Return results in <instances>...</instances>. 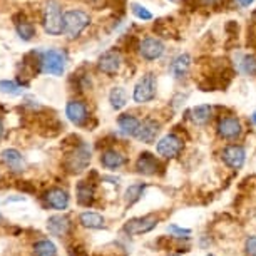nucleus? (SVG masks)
Wrapping results in <instances>:
<instances>
[{"label":"nucleus","instance_id":"obj_19","mask_svg":"<svg viewBox=\"0 0 256 256\" xmlns=\"http://www.w3.org/2000/svg\"><path fill=\"white\" fill-rule=\"evenodd\" d=\"M2 159L14 172L24 171V159H22V154L18 152L17 149H6V151L2 152Z\"/></svg>","mask_w":256,"mask_h":256},{"label":"nucleus","instance_id":"obj_34","mask_svg":"<svg viewBox=\"0 0 256 256\" xmlns=\"http://www.w3.org/2000/svg\"><path fill=\"white\" fill-rule=\"evenodd\" d=\"M254 0H238V4L241 7H248V6H251V4H253Z\"/></svg>","mask_w":256,"mask_h":256},{"label":"nucleus","instance_id":"obj_37","mask_svg":"<svg viewBox=\"0 0 256 256\" xmlns=\"http://www.w3.org/2000/svg\"><path fill=\"white\" fill-rule=\"evenodd\" d=\"M253 18H254V20H256V12L253 14Z\"/></svg>","mask_w":256,"mask_h":256},{"label":"nucleus","instance_id":"obj_31","mask_svg":"<svg viewBox=\"0 0 256 256\" xmlns=\"http://www.w3.org/2000/svg\"><path fill=\"white\" fill-rule=\"evenodd\" d=\"M168 231L171 233L172 236H178V238H188V236L191 234V231L190 230H182L180 228L178 224H169L168 226Z\"/></svg>","mask_w":256,"mask_h":256},{"label":"nucleus","instance_id":"obj_10","mask_svg":"<svg viewBox=\"0 0 256 256\" xmlns=\"http://www.w3.org/2000/svg\"><path fill=\"white\" fill-rule=\"evenodd\" d=\"M246 159V151L244 148L236 146V144H231V146L223 149V161L226 166L233 168V169H240L244 164Z\"/></svg>","mask_w":256,"mask_h":256},{"label":"nucleus","instance_id":"obj_14","mask_svg":"<svg viewBox=\"0 0 256 256\" xmlns=\"http://www.w3.org/2000/svg\"><path fill=\"white\" fill-rule=\"evenodd\" d=\"M158 132H159V122H156L154 119H146L144 122H141V128H139L136 138L141 142L151 144L156 139Z\"/></svg>","mask_w":256,"mask_h":256},{"label":"nucleus","instance_id":"obj_21","mask_svg":"<svg viewBox=\"0 0 256 256\" xmlns=\"http://www.w3.org/2000/svg\"><path fill=\"white\" fill-rule=\"evenodd\" d=\"M79 221L82 226H86V228H90V230H100L104 228V218L100 214L94 211H86L82 212L79 216Z\"/></svg>","mask_w":256,"mask_h":256},{"label":"nucleus","instance_id":"obj_9","mask_svg":"<svg viewBox=\"0 0 256 256\" xmlns=\"http://www.w3.org/2000/svg\"><path fill=\"white\" fill-rule=\"evenodd\" d=\"M164 52V44L159 38H154V37H148L144 38L139 46V54L142 56V59L146 60H156L159 57L162 56Z\"/></svg>","mask_w":256,"mask_h":256},{"label":"nucleus","instance_id":"obj_20","mask_svg":"<svg viewBox=\"0 0 256 256\" xmlns=\"http://www.w3.org/2000/svg\"><path fill=\"white\" fill-rule=\"evenodd\" d=\"M100 162L108 169H118L120 166H124L126 159L120 152L114 151V149H109V151H106L102 156H100Z\"/></svg>","mask_w":256,"mask_h":256},{"label":"nucleus","instance_id":"obj_39","mask_svg":"<svg viewBox=\"0 0 256 256\" xmlns=\"http://www.w3.org/2000/svg\"><path fill=\"white\" fill-rule=\"evenodd\" d=\"M208 256H212V254H208Z\"/></svg>","mask_w":256,"mask_h":256},{"label":"nucleus","instance_id":"obj_35","mask_svg":"<svg viewBox=\"0 0 256 256\" xmlns=\"http://www.w3.org/2000/svg\"><path fill=\"white\" fill-rule=\"evenodd\" d=\"M4 134V124H2V119H0V138H2Z\"/></svg>","mask_w":256,"mask_h":256},{"label":"nucleus","instance_id":"obj_11","mask_svg":"<svg viewBox=\"0 0 256 256\" xmlns=\"http://www.w3.org/2000/svg\"><path fill=\"white\" fill-rule=\"evenodd\" d=\"M66 116L72 124L82 126L86 122V119H88V108L80 100H70L66 106Z\"/></svg>","mask_w":256,"mask_h":256},{"label":"nucleus","instance_id":"obj_6","mask_svg":"<svg viewBox=\"0 0 256 256\" xmlns=\"http://www.w3.org/2000/svg\"><path fill=\"white\" fill-rule=\"evenodd\" d=\"M181 149H182L181 139L176 138L174 134H168V136L161 138L158 142V146H156V151H158L159 156L168 158V159L176 158L178 154L181 152Z\"/></svg>","mask_w":256,"mask_h":256},{"label":"nucleus","instance_id":"obj_40","mask_svg":"<svg viewBox=\"0 0 256 256\" xmlns=\"http://www.w3.org/2000/svg\"><path fill=\"white\" fill-rule=\"evenodd\" d=\"M176 256H180V254H176Z\"/></svg>","mask_w":256,"mask_h":256},{"label":"nucleus","instance_id":"obj_12","mask_svg":"<svg viewBox=\"0 0 256 256\" xmlns=\"http://www.w3.org/2000/svg\"><path fill=\"white\" fill-rule=\"evenodd\" d=\"M241 122L236 118H223L218 124V132L224 139H236L241 136Z\"/></svg>","mask_w":256,"mask_h":256},{"label":"nucleus","instance_id":"obj_22","mask_svg":"<svg viewBox=\"0 0 256 256\" xmlns=\"http://www.w3.org/2000/svg\"><path fill=\"white\" fill-rule=\"evenodd\" d=\"M77 201L84 206H89L94 201V186L89 184V181H80L77 184Z\"/></svg>","mask_w":256,"mask_h":256},{"label":"nucleus","instance_id":"obj_38","mask_svg":"<svg viewBox=\"0 0 256 256\" xmlns=\"http://www.w3.org/2000/svg\"><path fill=\"white\" fill-rule=\"evenodd\" d=\"M0 221H2V216H0Z\"/></svg>","mask_w":256,"mask_h":256},{"label":"nucleus","instance_id":"obj_8","mask_svg":"<svg viewBox=\"0 0 256 256\" xmlns=\"http://www.w3.org/2000/svg\"><path fill=\"white\" fill-rule=\"evenodd\" d=\"M120 62L122 60H120V54L118 50H108L99 57L98 67L102 74L114 76V74H118L119 69H120Z\"/></svg>","mask_w":256,"mask_h":256},{"label":"nucleus","instance_id":"obj_18","mask_svg":"<svg viewBox=\"0 0 256 256\" xmlns=\"http://www.w3.org/2000/svg\"><path fill=\"white\" fill-rule=\"evenodd\" d=\"M190 67H191V57L188 54H181L171 62L169 72H171V76L174 77V79H181V77H184L188 74Z\"/></svg>","mask_w":256,"mask_h":256},{"label":"nucleus","instance_id":"obj_32","mask_svg":"<svg viewBox=\"0 0 256 256\" xmlns=\"http://www.w3.org/2000/svg\"><path fill=\"white\" fill-rule=\"evenodd\" d=\"M244 251L248 256H256V236H248V238H246Z\"/></svg>","mask_w":256,"mask_h":256},{"label":"nucleus","instance_id":"obj_26","mask_svg":"<svg viewBox=\"0 0 256 256\" xmlns=\"http://www.w3.org/2000/svg\"><path fill=\"white\" fill-rule=\"evenodd\" d=\"M34 253H36V256H57V248L52 241L42 240L34 246Z\"/></svg>","mask_w":256,"mask_h":256},{"label":"nucleus","instance_id":"obj_15","mask_svg":"<svg viewBox=\"0 0 256 256\" xmlns=\"http://www.w3.org/2000/svg\"><path fill=\"white\" fill-rule=\"evenodd\" d=\"M158 168H159V164L156 161V158H154L151 152H141V154H139L138 162H136L138 172L146 174V176H152V174H156Z\"/></svg>","mask_w":256,"mask_h":256},{"label":"nucleus","instance_id":"obj_29","mask_svg":"<svg viewBox=\"0 0 256 256\" xmlns=\"http://www.w3.org/2000/svg\"><path fill=\"white\" fill-rule=\"evenodd\" d=\"M241 70H243L244 74H250V76L256 74V60H254L253 56H244L243 57V62H241Z\"/></svg>","mask_w":256,"mask_h":256},{"label":"nucleus","instance_id":"obj_33","mask_svg":"<svg viewBox=\"0 0 256 256\" xmlns=\"http://www.w3.org/2000/svg\"><path fill=\"white\" fill-rule=\"evenodd\" d=\"M74 250L76 251H70L72 256H88V254H86V251L82 250V248H79V246H77V248H74Z\"/></svg>","mask_w":256,"mask_h":256},{"label":"nucleus","instance_id":"obj_7","mask_svg":"<svg viewBox=\"0 0 256 256\" xmlns=\"http://www.w3.org/2000/svg\"><path fill=\"white\" fill-rule=\"evenodd\" d=\"M89 161H90V149L86 144H80L72 152V156H69V159H67V168H69L70 172H80L88 168Z\"/></svg>","mask_w":256,"mask_h":256},{"label":"nucleus","instance_id":"obj_13","mask_svg":"<svg viewBox=\"0 0 256 256\" xmlns=\"http://www.w3.org/2000/svg\"><path fill=\"white\" fill-rule=\"evenodd\" d=\"M47 230H49L50 234L57 236V238H62L69 233L70 230V221L67 216H62V214H56V216H50L47 220Z\"/></svg>","mask_w":256,"mask_h":256},{"label":"nucleus","instance_id":"obj_30","mask_svg":"<svg viewBox=\"0 0 256 256\" xmlns=\"http://www.w3.org/2000/svg\"><path fill=\"white\" fill-rule=\"evenodd\" d=\"M131 8H132L134 16H136L138 18H141V20H151V18H152V14L149 12L146 7L139 6V4H132Z\"/></svg>","mask_w":256,"mask_h":256},{"label":"nucleus","instance_id":"obj_4","mask_svg":"<svg viewBox=\"0 0 256 256\" xmlns=\"http://www.w3.org/2000/svg\"><path fill=\"white\" fill-rule=\"evenodd\" d=\"M156 96V77L154 74H146L141 77V80L136 84L132 92V98L138 104L149 102Z\"/></svg>","mask_w":256,"mask_h":256},{"label":"nucleus","instance_id":"obj_3","mask_svg":"<svg viewBox=\"0 0 256 256\" xmlns=\"http://www.w3.org/2000/svg\"><path fill=\"white\" fill-rule=\"evenodd\" d=\"M40 59H42V64H40L42 72H46V74H50V76H62V74H64L66 56L62 54L60 50L50 49V50L44 52Z\"/></svg>","mask_w":256,"mask_h":256},{"label":"nucleus","instance_id":"obj_2","mask_svg":"<svg viewBox=\"0 0 256 256\" xmlns=\"http://www.w3.org/2000/svg\"><path fill=\"white\" fill-rule=\"evenodd\" d=\"M89 24H90L89 16L82 10H69L64 14V32L69 38L79 37L80 32L84 30Z\"/></svg>","mask_w":256,"mask_h":256},{"label":"nucleus","instance_id":"obj_25","mask_svg":"<svg viewBox=\"0 0 256 256\" xmlns=\"http://www.w3.org/2000/svg\"><path fill=\"white\" fill-rule=\"evenodd\" d=\"M109 102L112 106V109L119 110L128 104V92L122 88H114L109 94Z\"/></svg>","mask_w":256,"mask_h":256},{"label":"nucleus","instance_id":"obj_16","mask_svg":"<svg viewBox=\"0 0 256 256\" xmlns=\"http://www.w3.org/2000/svg\"><path fill=\"white\" fill-rule=\"evenodd\" d=\"M118 124H119L120 132H122L124 136H136L139 128H141V120H139L136 116H131V114L119 116Z\"/></svg>","mask_w":256,"mask_h":256},{"label":"nucleus","instance_id":"obj_5","mask_svg":"<svg viewBox=\"0 0 256 256\" xmlns=\"http://www.w3.org/2000/svg\"><path fill=\"white\" fill-rule=\"evenodd\" d=\"M158 226V218L152 214L141 216V218H132L124 224V231L131 236L138 234H146L149 231H152Z\"/></svg>","mask_w":256,"mask_h":256},{"label":"nucleus","instance_id":"obj_17","mask_svg":"<svg viewBox=\"0 0 256 256\" xmlns=\"http://www.w3.org/2000/svg\"><path fill=\"white\" fill-rule=\"evenodd\" d=\"M46 201L49 202L50 208H54V210H66L67 206H69V194L64 191V190H59V188H54V190H50L49 192L46 194Z\"/></svg>","mask_w":256,"mask_h":256},{"label":"nucleus","instance_id":"obj_36","mask_svg":"<svg viewBox=\"0 0 256 256\" xmlns=\"http://www.w3.org/2000/svg\"><path fill=\"white\" fill-rule=\"evenodd\" d=\"M251 119H253V122L256 124V110H254V112H253V116H251Z\"/></svg>","mask_w":256,"mask_h":256},{"label":"nucleus","instance_id":"obj_27","mask_svg":"<svg viewBox=\"0 0 256 256\" xmlns=\"http://www.w3.org/2000/svg\"><path fill=\"white\" fill-rule=\"evenodd\" d=\"M144 190H146V184H142V182H138V184H131L126 190V202H128L129 206L134 204L136 201L141 200V196H142V192Z\"/></svg>","mask_w":256,"mask_h":256},{"label":"nucleus","instance_id":"obj_24","mask_svg":"<svg viewBox=\"0 0 256 256\" xmlns=\"http://www.w3.org/2000/svg\"><path fill=\"white\" fill-rule=\"evenodd\" d=\"M211 112H212L211 106H208V104L196 106V108L191 109V119L194 120L196 124H206L211 118Z\"/></svg>","mask_w":256,"mask_h":256},{"label":"nucleus","instance_id":"obj_1","mask_svg":"<svg viewBox=\"0 0 256 256\" xmlns=\"http://www.w3.org/2000/svg\"><path fill=\"white\" fill-rule=\"evenodd\" d=\"M42 24H44L46 32L50 36H60L64 32V16H62L60 4L57 0H49L46 4Z\"/></svg>","mask_w":256,"mask_h":256},{"label":"nucleus","instance_id":"obj_23","mask_svg":"<svg viewBox=\"0 0 256 256\" xmlns=\"http://www.w3.org/2000/svg\"><path fill=\"white\" fill-rule=\"evenodd\" d=\"M14 22H16V30L18 34V37L22 38V40H32L34 36H36V27H34V24H30L28 20H26V18H20L18 20L17 17H14Z\"/></svg>","mask_w":256,"mask_h":256},{"label":"nucleus","instance_id":"obj_28","mask_svg":"<svg viewBox=\"0 0 256 256\" xmlns=\"http://www.w3.org/2000/svg\"><path fill=\"white\" fill-rule=\"evenodd\" d=\"M22 86H18L16 80H0V92L8 96H18L22 94Z\"/></svg>","mask_w":256,"mask_h":256}]
</instances>
